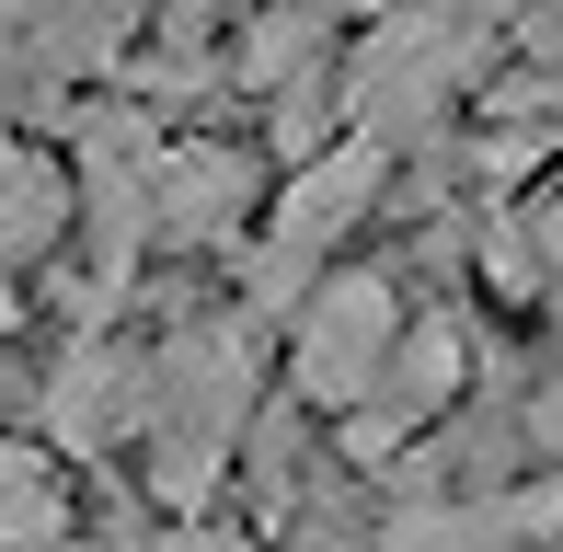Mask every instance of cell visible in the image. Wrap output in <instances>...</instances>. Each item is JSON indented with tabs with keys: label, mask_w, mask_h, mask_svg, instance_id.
<instances>
[{
	"label": "cell",
	"mask_w": 563,
	"mask_h": 552,
	"mask_svg": "<svg viewBox=\"0 0 563 552\" xmlns=\"http://www.w3.org/2000/svg\"><path fill=\"white\" fill-rule=\"evenodd\" d=\"M265 219V162L230 139H162L150 150V254H219Z\"/></svg>",
	"instance_id": "5"
},
{
	"label": "cell",
	"mask_w": 563,
	"mask_h": 552,
	"mask_svg": "<svg viewBox=\"0 0 563 552\" xmlns=\"http://www.w3.org/2000/svg\"><path fill=\"white\" fill-rule=\"evenodd\" d=\"M139 404H150V345H115L104 322L69 334V357L46 368L35 415L58 461H104V449H139Z\"/></svg>",
	"instance_id": "6"
},
{
	"label": "cell",
	"mask_w": 563,
	"mask_h": 552,
	"mask_svg": "<svg viewBox=\"0 0 563 552\" xmlns=\"http://www.w3.org/2000/svg\"><path fill=\"white\" fill-rule=\"evenodd\" d=\"M472 69H483V35H472L460 12H402V23H379V35L356 46V69H345V128L415 150L460 92H472Z\"/></svg>",
	"instance_id": "3"
},
{
	"label": "cell",
	"mask_w": 563,
	"mask_h": 552,
	"mask_svg": "<svg viewBox=\"0 0 563 552\" xmlns=\"http://www.w3.org/2000/svg\"><path fill=\"white\" fill-rule=\"evenodd\" d=\"M552 196H563V150H552Z\"/></svg>",
	"instance_id": "14"
},
{
	"label": "cell",
	"mask_w": 563,
	"mask_h": 552,
	"mask_svg": "<svg viewBox=\"0 0 563 552\" xmlns=\"http://www.w3.org/2000/svg\"><path fill=\"white\" fill-rule=\"evenodd\" d=\"M69 219H81L69 162H46V150H12V139H0V276L46 265V254L69 242Z\"/></svg>",
	"instance_id": "7"
},
{
	"label": "cell",
	"mask_w": 563,
	"mask_h": 552,
	"mask_svg": "<svg viewBox=\"0 0 563 552\" xmlns=\"http://www.w3.org/2000/svg\"><path fill=\"white\" fill-rule=\"evenodd\" d=\"M46 552H92V541H46Z\"/></svg>",
	"instance_id": "13"
},
{
	"label": "cell",
	"mask_w": 563,
	"mask_h": 552,
	"mask_svg": "<svg viewBox=\"0 0 563 552\" xmlns=\"http://www.w3.org/2000/svg\"><path fill=\"white\" fill-rule=\"evenodd\" d=\"M69 472H58V449H35V438H0V552H46V541H69Z\"/></svg>",
	"instance_id": "9"
},
{
	"label": "cell",
	"mask_w": 563,
	"mask_h": 552,
	"mask_svg": "<svg viewBox=\"0 0 563 552\" xmlns=\"http://www.w3.org/2000/svg\"><path fill=\"white\" fill-rule=\"evenodd\" d=\"M541 552H563V518H552V541H541Z\"/></svg>",
	"instance_id": "15"
},
{
	"label": "cell",
	"mask_w": 563,
	"mask_h": 552,
	"mask_svg": "<svg viewBox=\"0 0 563 552\" xmlns=\"http://www.w3.org/2000/svg\"><path fill=\"white\" fill-rule=\"evenodd\" d=\"M12 322H23V299H12V276H0V334H12Z\"/></svg>",
	"instance_id": "12"
},
{
	"label": "cell",
	"mask_w": 563,
	"mask_h": 552,
	"mask_svg": "<svg viewBox=\"0 0 563 552\" xmlns=\"http://www.w3.org/2000/svg\"><path fill=\"white\" fill-rule=\"evenodd\" d=\"M0 12H12V35L35 46L58 81H92V69L139 35V0H0Z\"/></svg>",
	"instance_id": "8"
},
{
	"label": "cell",
	"mask_w": 563,
	"mask_h": 552,
	"mask_svg": "<svg viewBox=\"0 0 563 552\" xmlns=\"http://www.w3.org/2000/svg\"><path fill=\"white\" fill-rule=\"evenodd\" d=\"M150 552H276V541L219 530V518H162V530H150Z\"/></svg>",
	"instance_id": "11"
},
{
	"label": "cell",
	"mask_w": 563,
	"mask_h": 552,
	"mask_svg": "<svg viewBox=\"0 0 563 552\" xmlns=\"http://www.w3.org/2000/svg\"><path fill=\"white\" fill-rule=\"evenodd\" d=\"M402 276L391 265H322L311 288L288 299V322H276V368H288V391L311 415H356L368 404V380H379V357H391V334H402Z\"/></svg>",
	"instance_id": "2"
},
{
	"label": "cell",
	"mask_w": 563,
	"mask_h": 552,
	"mask_svg": "<svg viewBox=\"0 0 563 552\" xmlns=\"http://www.w3.org/2000/svg\"><path fill=\"white\" fill-rule=\"evenodd\" d=\"M460 404H472V334H460L449 311H402V334H391V357H379L368 404L334 415V438H345L356 472H391L402 449H415L426 426H449Z\"/></svg>",
	"instance_id": "4"
},
{
	"label": "cell",
	"mask_w": 563,
	"mask_h": 552,
	"mask_svg": "<svg viewBox=\"0 0 563 552\" xmlns=\"http://www.w3.org/2000/svg\"><path fill=\"white\" fill-rule=\"evenodd\" d=\"M518 449H529V461H552V472H563V368H552V380H541V391L518 404Z\"/></svg>",
	"instance_id": "10"
},
{
	"label": "cell",
	"mask_w": 563,
	"mask_h": 552,
	"mask_svg": "<svg viewBox=\"0 0 563 552\" xmlns=\"http://www.w3.org/2000/svg\"><path fill=\"white\" fill-rule=\"evenodd\" d=\"M253 404H265V322L230 299V311H196L150 345V404H139V484L162 518H208L219 472L242 461Z\"/></svg>",
	"instance_id": "1"
}]
</instances>
